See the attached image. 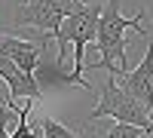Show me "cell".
<instances>
[{"instance_id":"obj_1","label":"cell","mask_w":153,"mask_h":138,"mask_svg":"<svg viewBox=\"0 0 153 138\" xmlns=\"http://www.w3.org/2000/svg\"><path fill=\"white\" fill-rule=\"evenodd\" d=\"M120 6H123V0H107V3L101 6L98 34H95V49L101 52V61H98V65H89V68L107 71V74H113V77H120V74L129 71V58H126V31L135 28L144 40L150 37V31L141 25L147 12L138 9V16L126 19L123 12H120Z\"/></svg>"},{"instance_id":"obj_3","label":"cell","mask_w":153,"mask_h":138,"mask_svg":"<svg viewBox=\"0 0 153 138\" xmlns=\"http://www.w3.org/2000/svg\"><path fill=\"white\" fill-rule=\"evenodd\" d=\"M104 117L120 120V123H135V126L147 129V135L153 138V114H150V107L144 101H138L129 89H123V83L113 77V74H107L104 86H101V98H98L95 110L89 114L86 126L95 123V120H104Z\"/></svg>"},{"instance_id":"obj_4","label":"cell","mask_w":153,"mask_h":138,"mask_svg":"<svg viewBox=\"0 0 153 138\" xmlns=\"http://www.w3.org/2000/svg\"><path fill=\"white\" fill-rule=\"evenodd\" d=\"M71 9H74V0H28L16 12L12 25L16 28H34L40 34V43L46 46L49 40H55L61 22Z\"/></svg>"},{"instance_id":"obj_8","label":"cell","mask_w":153,"mask_h":138,"mask_svg":"<svg viewBox=\"0 0 153 138\" xmlns=\"http://www.w3.org/2000/svg\"><path fill=\"white\" fill-rule=\"evenodd\" d=\"M40 138H83V135L68 129L65 123H58L52 117H40Z\"/></svg>"},{"instance_id":"obj_7","label":"cell","mask_w":153,"mask_h":138,"mask_svg":"<svg viewBox=\"0 0 153 138\" xmlns=\"http://www.w3.org/2000/svg\"><path fill=\"white\" fill-rule=\"evenodd\" d=\"M0 55L12 58L22 71L34 74L37 65H40V55H43V43L37 40H19L12 34H0Z\"/></svg>"},{"instance_id":"obj_2","label":"cell","mask_w":153,"mask_h":138,"mask_svg":"<svg viewBox=\"0 0 153 138\" xmlns=\"http://www.w3.org/2000/svg\"><path fill=\"white\" fill-rule=\"evenodd\" d=\"M101 6H104V3L74 0V9L65 16V22H61V28L55 34V43H58L55 61H58V65L65 61V46H74V68H71V74L65 77V83H76V86H83V89H89V83L83 80V71H86V46L95 43Z\"/></svg>"},{"instance_id":"obj_5","label":"cell","mask_w":153,"mask_h":138,"mask_svg":"<svg viewBox=\"0 0 153 138\" xmlns=\"http://www.w3.org/2000/svg\"><path fill=\"white\" fill-rule=\"evenodd\" d=\"M123 83V89H129L138 101H144L150 107V114H153V34L147 37V52L141 58V65H138L135 71H126L117 77Z\"/></svg>"},{"instance_id":"obj_9","label":"cell","mask_w":153,"mask_h":138,"mask_svg":"<svg viewBox=\"0 0 153 138\" xmlns=\"http://www.w3.org/2000/svg\"><path fill=\"white\" fill-rule=\"evenodd\" d=\"M107 138H147V129L135 126V123H120V120H113Z\"/></svg>"},{"instance_id":"obj_6","label":"cell","mask_w":153,"mask_h":138,"mask_svg":"<svg viewBox=\"0 0 153 138\" xmlns=\"http://www.w3.org/2000/svg\"><path fill=\"white\" fill-rule=\"evenodd\" d=\"M0 80L6 83V89H9V98H12V101H19V98L43 101V89H40V83L34 80V74L22 71L16 61L6 58V55H0Z\"/></svg>"}]
</instances>
